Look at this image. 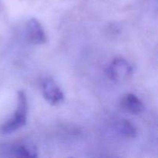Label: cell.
I'll list each match as a JSON object with an SVG mask.
<instances>
[{
    "mask_svg": "<svg viewBox=\"0 0 158 158\" xmlns=\"http://www.w3.org/2000/svg\"><path fill=\"white\" fill-rule=\"evenodd\" d=\"M43 94L46 101L51 105H59L64 100V94L55 80L47 78L43 83Z\"/></svg>",
    "mask_w": 158,
    "mask_h": 158,
    "instance_id": "obj_3",
    "label": "cell"
},
{
    "mask_svg": "<svg viewBox=\"0 0 158 158\" xmlns=\"http://www.w3.org/2000/svg\"><path fill=\"white\" fill-rule=\"evenodd\" d=\"M26 35L30 43L42 45L47 43V37L43 26L37 19L32 18L26 23Z\"/></svg>",
    "mask_w": 158,
    "mask_h": 158,
    "instance_id": "obj_4",
    "label": "cell"
},
{
    "mask_svg": "<svg viewBox=\"0 0 158 158\" xmlns=\"http://www.w3.org/2000/svg\"><path fill=\"white\" fill-rule=\"evenodd\" d=\"M28 114V100L23 90L18 92V105L12 118L0 126L2 134H9L18 131L26 124Z\"/></svg>",
    "mask_w": 158,
    "mask_h": 158,
    "instance_id": "obj_1",
    "label": "cell"
},
{
    "mask_svg": "<svg viewBox=\"0 0 158 158\" xmlns=\"http://www.w3.org/2000/svg\"><path fill=\"white\" fill-rule=\"evenodd\" d=\"M116 131L127 138H134L137 136V128L128 120H121L116 125Z\"/></svg>",
    "mask_w": 158,
    "mask_h": 158,
    "instance_id": "obj_6",
    "label": "cell"
},
{
    "mask_svg": "<svg viewBox=\"0 0 158 158\" xmlns=\"http://www.w3.org/2000/svg\"><path fill=\"white\" fill-rule=\"evenodd\" d=\"M121 106L128 113L132 114H140L144 111L145 106L140 99L135 94H127L122 97Z\"/></svg>",
    "mask_w": 158,
    "mask_h": 158,
    "instance_id": "obj_5",
    "label": "cell"
},
{
    "mask_svg": "<svg viewBox=\"0 0 158 158\" xmlns=\"http://www.w3.org/2000/svg\"><path fill=\"white\" fill-rule=\"evenodd\" d=\"M12 154L18 157L33 158L37 157V149L34 145L23 143L15 146L12 149Z\"/></svg>",
    "mask_w": 158,
    "mask_h": 158,
    "instance_id": "obj_7",
    "label": "cell"
},
{
    "mask_svg": "<svg viewBox=\"0 0 158 158\" xmlns=\"http://www.w3.org/2000/svg\"><path fill=\"white\" fill-rule=\"evenodd\" d=\"M106 75L114 81H122L129 78L134 73V67L125 58L117 56L106 66Z\"/></svg>",
    "mask_w": 158,
    "mask_h": 158,
    "instance_id": "obj_2",
    "label": "cell"
}]
</instances>
